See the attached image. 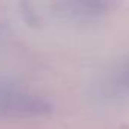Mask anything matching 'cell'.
Returning a JSON list of instances; mask_svg holds the SVG:
<instances>
[{"mask_svg":"<svg viewBox=\"0 0 129 129\" xmlns=\"http://www.w3.org/2000/svg\"><path fill=\"white\" fill-rule=\"evenodd\" d=\"M50 111V103L41 96L0 84V120L35 118L47 115Z\"/></svg>","mask_w":129,"mask_h":129,"instance_id":"obj_1","label":"cell"},{"mask_svg":"<svg viewBox=\"0 0 129 129\" xmlns=\"http://www.w3.org/2000/svg\"><path fill=\"white\" fill-rule=\"evenodd\" d=\"M108 3V0H58V8L72 18L88 20L105 12Z\"/></svg>","mask_w":129,"mask_h":129,"instance_id":"obj_2","label":"cell"},{"mask_svg":"<svg viewBox=\"0 0 129 129\" xmlns=\"http://www.w3.org/2000/svg\"><path fill=\"white\" fill-rule=\"evenodd\" d=\"M127 81H129V72H127Z\"/></svg>","mask_w":129,"mask_h":129,"instance_id":"obj_3","label":"cell"}]
</instances>
